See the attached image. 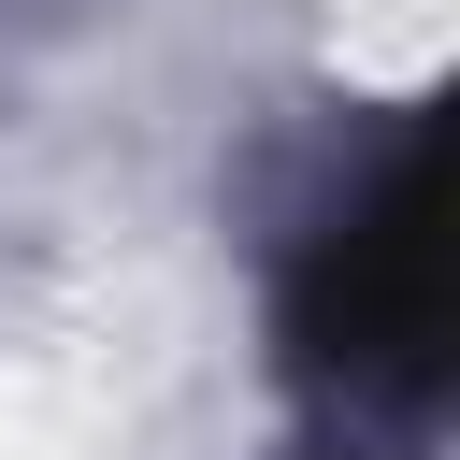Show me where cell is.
<instances>
[{"label": "cell", "instance_id": "1", "mask_svg": "<svg viewBox=\"0 0 460 460\" xmlns=\"http://www.w3.org/2000/svg\"><path fill=\"white\" fill-rule=\"evenodd\" d=\"M316 359L388 374V388H417V359H431V158H417V144H402L388 187H374L359 216H331V244H316Z\"/></svg>", "mask_w": 460, "mask_h": 460}]
</instances>
